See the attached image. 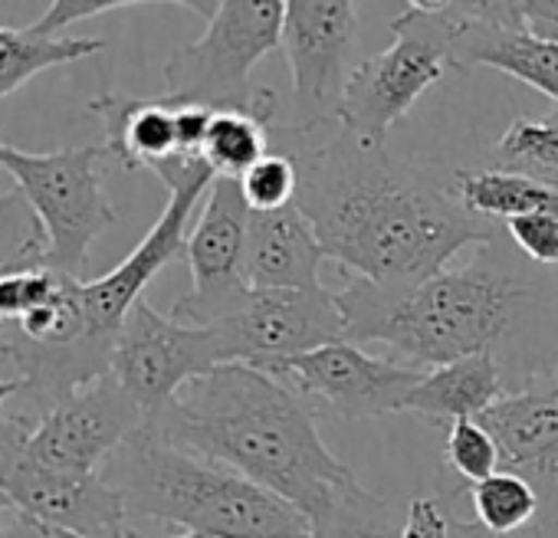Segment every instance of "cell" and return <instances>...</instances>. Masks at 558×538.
<instances>
[{
    "mask_svg": "<svg viewBox=\"0 0 558 538\" xmlns=\"http://www.w3.org/2000/svg\"><path fill=\"white\" fill-rule=\"evenodd\" d=\"M296 207L329 259L381 290H414L470 243H496V227L466 213L450 191L385 145L345 129L293 151Z\"/></svg>",
    "mask_w": 558,
    "mask_h": 538,
    "instance_id": "1",
    "label": "cell"
},
{
    "mask_svg": "<svg viewBox=\"0 0 558 538\" xmlns=\"http://www.w3.org/2000/svg\"><path fill=\"white\" fill-rule=\"evenodd\" d=\"M161 440L290 502L313 525L359 486L326 447L316 411L253 365H220L145 420Z\"/></svg>",
    "mask_w": 558,
    "mask_h": 538,
    "instance_id": "2",
    "label": "cell"
},
{
    "mask_svg": "<svg viewBox=\"0 0 558 538\" xmlns=\"http://www.w3.org/2000/svg\"><path fill=\"white\" fill-rule=\"evenodd\" d=\"M349 342L388 345L414 368L450 365L480 352L502 362V349L519 352L558 319V286L542 273H525L499 256L493 243L463 269H444L414 290H381L352 280L339 293Z\"/></svg>",
    "mask_w": 558,
    "mask_h": 538,
    "instance_id": "3",
    "label": "cell"
},
{
    "mask_svg": "<svg viewBox=\"0 0 558 538\" xmlns=\"http://www.w3.org/2000/svg\"><path fill=\"white\" fill-rule=\"evenodd\" d=\"M102 479L129 515L181 525L201 538H313V522L279 496L138 427L106 463Z\"/></svg>",
    "mask_w": 558,
    "mask_h": 538,
    "instance_id": "4",
    "label": "cell"
},
{
    "mask_svg": "<svg viewBox=\"0 0 558 538\" xmlns=\"http://www.w3.org/2000/svg\"><path fill=\"white\" fill-rule=\"evenodd\" d=\"M207 17L201 40L174 50L165 63V96L210 112H246L276 125L279 99L269 86H253V66L283 47V0H220L184 4Z\"/></svg>",
    "mask_w": 558,
    "mask_h": 538,
    "instance_id": "5",
    "label": "cell"
},
{
    "mask_svg": "<svg viewBox=\"0 0 558 538\" xmlns=\"http://www.w3.org/2000/svg\"><path fill=\"white\" fill-rule=\"evenodd\" d=\"M457 27L460 17L450 0L404 4L391 21V47L349 73L339 129L365 145H385L411 106L447 73H457Z\"/></svg>",
    "mask_w": 558,
    "mask_h": 538,
    "instance_id": "6",
    "label": "cell"
},
{
    "mask_svg": "<svg viewBox=\"0 0 558 538\" xmlns=\"http://www.w3.org/2000/svg\"><path fill=\"white\" fill-rule=\"evenodd\" d=\"M106 158V145L34 155L0 142V164L24 191L47 230L44 266L73 280H83L89 246L119 220L99 178Z\"/></svg>",
    "mask_w": 558,
    "mask_h": 538,
    "instance_id": "7",
    "label": "cell"
},
{
    "mask_svg": "<svg viewBox=\"0 0 558 538\" xmlns=\"http://www.w3.org/2000/svg\"><path fill=\"white\" fill-rule=\"evenodd\" d=\"M359 4L345 0H290L283 50L293 70V122L272 135L310 138L339 125L345 99V60L359 37Z\"/></svg>",
    "mask_w": 558,
    "mask_h": 538,
    "instance_id": "8",
    "label": "cell"
},
{
    "mask_svg": "<svg viewBox=\"0 0 558 538\" xmlns=\"http://www.w3.org/2000/svg\"><path fill=\"white\" fill-rule=\"evenodd\" d=\"M168 184V204L155 227L142 236V243L112 269V273L83 283V309L89 335L96 339H119L129 313L142 303L145 286L174 259L187 253V220L207 187H214L217 174L207 168L204 158H181L155 171Z\"/></svg>",
    "mask_w": 558,
    "mask_h": 538,
    "instance_id": "9",
    "label": "cell"
},
{
    "mask_svg": "<svg viewBox=\"0 0 558 538\" xmlns=\"http://www.w3.org/2000/svg\"><path fill=\"white\" fill-rule=\"evenodd\" d=\"M296 391L313 411L365 420L404 411L408 394L421 384L424 371L395 358H378L355 342L323 345L306 355L253 365Z\"/></svg>",
    "mask_w": 558,
    "mask_h": 538,
    "instance_id": "10",
    "label": "cell"
},
{
    "mask_svg": "<svg viewBox=\"0 0 558 538\" xmlns=\"http://www.w3.org/2000/svg\"><path fill=\"white\" fill-rule=\"evenodd\" d=\"M223 365L214 329L161 316L145 299L132 306L112 352V378L142 407L145 420L165 411L184 384Z\"/></svg>",
    "mask_w": 558,
    "mask_h": 538,
    "instance_id": "11",
    "label": "cell"
},
{
    "mask_svg": "<svg viewBox=\"0 0 558 538\" xmlns=\"http://www.w3.org/2000/svg\"><path fill=\"white\" fill-rule=\"evenodd\" d=\"M223 365H263L323 345L349 342L339 293L319 290H250L233 316L217 326Z\"/></svg>",
    "mask_w": 558,
    "mask_h": 538,
    "instance_id": "12",
    "label": "cell"
},
{
    "mask_svg": "<svg viewBox=\"0 0 558 538\" xmlns=\"http://www.w3.org/2000/svg\"><path fill=\"white\" fill-rule=\"evenodd\" d=\"M250 213L240 181L217 178L194 230L187 233L184 262L191 269V293L171 306V319L207 329L240 309L250 293L243 280Z\"/></svg>",
    "mask_w": 558,
    "mask_h": 538,
    "instance_id": "13",
    "label": "cell"
},
{
    "mask_svg": "<svg viewBox=\"0 0 558 538\" xmlns=\"http://www.w3.org/2000/svg\"><path fill=\"white\" fill-rule=\"evenodd\" d=\"M0 489L17 515L83 538L125 531V505L102 473H70L34 460L24 447L0 453Z\"/></svg>",
    "mask_w": 558,
    "mask_h": 538,
    "instance_id": "14",
    "label": "cell"
},
{
    "mask_svg": "<svg viewBox=\"0 0 558 538\" xmlns=\"http://www.w3.org/2000/svg\"><path fill=\"white\" fill-rule=\"evenodd\" d=\"M480 424L499 443L502 469L538 489L545 538H558V365L529 375Z\"/></svg>",
    "mask_w": 558,
    "mask_h": 538,
    "instance_id": "15",
    "label": "cell"
},
{
    "mask_svg": "<svg viewBox=\"0 0 558 538\" xmlns=\"http://www.w3.org/2000/svg\"><path fill=\"white\" fill-rule=\"evenodd\" d=\"M138 427H145L142 407L112 375H106L44 414L24 450L57 469L99 473Z\"/></svg>",
    "mask_w": 558,
    "mask_h": 538,
    "instance_id": "16",
    "label": "cell"
},
{
    "mask_svg": "<svg viewBox=\"0 0 558 538\" xmlns=\"http://www.w3.org/2000/svg\"><path fill=\"white\" fill-rule=\"evenodd\" d=\"M89 112L102 119L106 151L125 171H138V168L158 171L171 161L197 158L187 151L181 132L184 102L171 96L135 99V96L102 93L99 99L89 102Z\"/></svg>",
    "mask_w": 558,
    "mask_h": 538,
    "instance_id": "17",
    "label": "cell"
},
{
    "mask_svg": "<svg viewBox=\"0 0 558 538\" xmlns=\"http://www.w3.org/2000/svg\"><path fill=\"white\" fill-rule=\"evenodd\" d=\"M323 259L326 249L296 204L250 213L243 259V280L250 290H319Z\"/></svg>",
    "mask_w": 558,
    "mask_h": 538,
    "instance_id": "18",
    "label": "cell"
},
{
    "mask_svg": "<svg viewBox=\"0 0 558 538\" xmlns=\"http://www.w3.org/2000/svg\"><path fill=\"white\" fill-rule=\"evenodd\" d=\"M450 8L460 17L457 44H453L457 73H466L473 66H489L532 86L535 93L548 96L558 106V40L535 37L525 27H499L470 17L466 11H460L457 0Z\"/></svg>",
    "mask_w": 558,
    "mask_h": 538,
    "instance_id": "19",
    "label": "cell"
},
{
    "mask_svg": "<svg viewBox=\"0 0 558 538\" xmlns=\"http://www.w3.org/2000/svg\"><path fill=\"white\" fill-rule=\"evenodd\" d=\"M512 391L499 358L493 352H480L450 365L434 368L421 378V384L408 394L404 411L444 420H480L493 404H499Z\"/></svg>",
    "mask_w": 558,
    "mask_h": 538,
    "instance_id": "20",
    "label": "cell"
},
{
    "mask_svg": "<svg viewBox=\"0 0 558 538\" xmlns=\"http://www.w3.org/2000/svg\"><path fill=\"white\" fill-rule=\"evenodd\" d=\"M457 204L486 220V223H509L538 210H558V191L509 168H453L450 174Z\"/></svg>",
    "mask_w": 558,
    "mask_h": 538,
    "instance_id": "21",
    "label": "cell"
},
{
    "mask_svg": "<svg viewBox=\"0 0 558 538\" xmlns=\"http://www.w3.org/2000/svg\"><path fill=\"white\" fill-rule=\"evenodd\" d=\"M102 47L93 37H44L34 27H0V99L17 93L37 73L96 57Z\"/></svg>",
    "mask_w": 558,
    "mask_h": 538,
    "instance_id": "22",
    "label": "cell"
},
{
    "mask_svg": "<svg viewBox=\"0 0 558 538\" xmlns=\"http://www.w3.org/2000/svg\"><path fill=\"white\" fill-rule=\"evenodd\" d=\"M473 522L483 525L493 535H519L542 518V499L538 489L522 479L519 473L499 469L489 479L473 482L470 489Z\"/></svg>",
    "mask_w": 558,
    "mask_h": 538,
    "instance_id": "23",
    "label": "cell"
},
{
    "mask_svg": "<svg viewBox=\"0 0 558 538\" xmlns=\"http://www.w3.org/2000/svg\"><path fill=\"white\" fill-rule=\"evenodd\" d=\"M272 129L259 122L256 115L246 112H214L201 158L217 178H233L240 181L256 161H263L272 142Z\"/></svg>",
    "mask_w": 558,
    "mask_h": 538,
    "instance_id": "24",
    "label": "cell"
},
{
    "mask_svg": "<svg viewBox=\"0 0 558 538\" xmlns=\"http://www.w3.org/2000/svg\"><path fill=\"white\" fill-rule=\"evenodd\" d=\"M496 168L522 171L558 191V119H512L493 145Z\"/></svg>",
    "mask_w": 558,
    "mask_h": 538,
    "instance_id": "25",
    "label": "cell"
},
{
    "mask_svg": "<svg viewBox=\"0 0 558 538\" xmlns=\"http://www.w3.org/2000/svg\"><path fill=\"white\" fill-rule=\"evenodd\" d=\"M401 522L388 499L359 482L313 525V538H401Z\"/></svg>",
    "mask_w": 558,
    "mask_h": 538,
    "instance_id": "26",
    "label": "cell"
},
{
    "mask_svg": "<svg viewBox=\"0 0 558 538\" xmlns=\"http://www.w3.org/2000/svg\"><path fill=\"white\" fill-rule=\"evenodd\" d=\"M47 259V230L21 187L0 191V273L40 269Z\"/></svg>",
    "mask_w": 558,
    "mask_h": 538,
    "instance_id": "27",
    "label": "cell"
},
{
    "mask_svg": "<svg viewBox=\"0 0 558 538\" xmlns=\"http://www.w3.org/2000/svg\"><path fill=\"white\" fill-rule=\"evenodd\" d=\"M444 463L450 466V473H457L466 482V489L502 469L499 443L480 420H470V417L450 420L447 440H444Z\"/></svg>",
    "mask_w": 558,
    "mask_h": 538,
    "instance_id": "28",
    "label": "cell"
},
{
    "mask_svg": "<svg viewBox=\"0 0 558 538\" xmlns=\"http://www.w3.org/2000/svg\"><path fill=\"white\" fill-rule=\"evenodd\" d=\"M240 187L253 213H269L296 204L300 174L293 155H266L240 178Z\"/></svg>",
    "mask_w": 558,
    "mask_h": 538,
    "instance_id": "29",
    "label": "cell"
},
{
    "mask_svg": "<svg viewBox=\"0 0 558 538\" xmlns=\"http://www.w3.org/2000/svg\"><path fill=\"white\" fill-rule=\"evenodd\" d=\"M57 269H24V273H0V326L21 322L37 303H44L57 286Z\"/></svg>",
    "mask_w": 558,
    "mask_h": 538,
    "instance_id": "30",
    "label": "cell"
},
{
    "mask_svg": "<svg viewBox=\"0 0 558 538\" xmlns=\"http://www.w3.org/2000/svg\"><path fill=\"white\" fill-rule=\"evenodd\" d=\"M512 246L538 269H558V210H538L506 223Z\"/></svg>",
    "mask_w": 558,
    "mask_h": 538,
    "instance_id": "31",
    "label": "cell"
},
{
    "mask_svg": "<svg viewBox=\"0 0 558 538\" xmlns=\"http://www.w3.org/2000/svg\"><path fill=\"white\" fill-rule=\"evenodd\" d=\"M119 8H132V4H125V0H57V4H50V11L31 27L44 37H66L63 30H70L73 24L119 11Z\"/></svg>",
    "mask_w": 558,
    "mask_h": 538,
    "instance_id": "32",
    "label": "cell"
},
{
    "mask_svg": "<svg viewBox=\"0 0 558 538\" xmlns=\"http://www.w3.org/2000/svg\"><path fill=\"white\" fill-rule=\"evenodd\" d=\"M401 538H450V512L434 496H417L404 509Z\"/></svg>",
    "mask_w": 558,
    "mask_h": 538,
    "instance_id": "33",
    "label": "cell"
},
{
    "mask_svg": "<svg viewBox=\"0 0 558 538\" xmlns=\"http://www.w3.org/2000/svg\"><path fill=\"white\" fill-rule=\"evenodd\" d=\"M14 394H21V378H11V381L0 378V453L24 447L27 437L34 433V427H37V420L27 417V414H14V417L4 414V401H11Z\"/></svg>",
    "mask_w": 558,
    "mask_h": 538,
    "instance_id": "34",
    "label": "cell"
},
{
    "mask_svg": "<svg viewBox=\"0 0 558 538\" xmlns=\"http://www.w3.org/2000/svg\"><path fill=\"white\" fill-rule=\"evenodd\" d=\"M519 24L545 40H558V0H515Z\"/></svg>",
    "mask_w": 558,
    "mask_h": 538,
    "instance_id": "35",
    "label": "cell"
},
{
    "mask_svg": "<svg viewBox=\"0 0 558 538\" xmlns=\"http://www.w3.org/2000/svg\"><path fill=\"white\" fill-rule=\"evenodd\" d=\"M450 538H545V535H542L538 525H532V528H525V531H519V535H493V531H486V528L476 525V522H466V518L450 515Z\"/></svg>",
    "mask_w": 558,
    "mask_h": 538,
    "instance_id": "36",
    "label": "cell"
},
{
    "mask_svg": "<svg viewBox=\"0 0 558 538\" xmlns=\"http://www.w3.org/2000/svg\"><path fill=\"white\" fill-rule=\"evenodd\" d=\"M8 538H83V535L60 531V528H50V525H40V522H34V518L17 515V518L8 525Z\"/></svg>",
    "mask_w": 558,
    "mask_h": 538,
    "instance_id": "37",
    "label": "cell"
},
{
    "mask_svg": "<svg viewBox=\"0 0 558 538\" xmlns=\"http://www.w3.org/2000/svg\"><path fill=\"white\" fill-rule=\"evenodd\" d=\"M116 538H148V535H138V531L125 528V531H119ZM168 538H201V535H194V531H184V535H168Z\"/></svg>",
    "mask_w": 558,
    "mask_h": 538,
    "instance_id": "38",
    "label": "cell"
},
{
    "mask_svg": "<svg viewBox=\"0 0 558 538\" xmlns=\"http://www.w3.org/2000/svg\"><path fill=\"white\" fill-rule=\"evenodd\" d=\"M11 505V499H8V492L0 489V515H4V509ZM0 538H8V525H4V518H0Z\"/></svg>",
    "mask_w": 558,
    "mask_h": 538,
    "instance_id": "39",
    "label": "cell"
},
{
    "mask_svg": "<svg viewBox=\"0 0 558 538\" xmlns=\"http://www.w3.org/2000/svg\"><path fill=\"white\" fill-rule=\"evenodd\" d=\"M11 181H14V178L4 171V164H0V191H11Z\"/></svg>",
    "mask_w": 558,
    "mask_h": 538,
    "instance_id": "40",
    "label": "cell"
}]
</instances>
